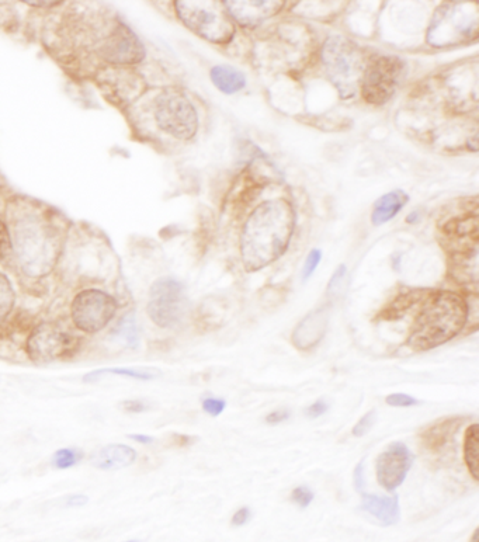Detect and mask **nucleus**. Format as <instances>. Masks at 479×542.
<instances>
[{
	"label": "nucleus",
	"mask_w": 479,
	"mask_h": 542,
	"mask_svg": "<svg viewBox=\"0 0 479 542\" xmlns=\"http://www.w3.org/2000/svg\"><path fill=\"white\" fill-rule=\"evenodd\" d=\"M404 74L405 62L401 58L383 55L371 59L362 79L364 100L374 106H383L394 96Z\"/></svg>",
	"instance_id": "9d476101"
},
{
	"label": "nucleus",
	"mask_w": 479,
	"mask_h": 542,
	"mask_svg": "<svg viewBox=\"0 0 479 542\" xmlns=\"http://www.w3.org/2000/svg\"><path fill=\"white\" fill-rule=\"evenodd\" d=\"M479 426L468 427L464 437V461L474 481H478Z\"/></svg>",
	"instance_id": "5701e85b"
},
{
	"label": "nucleus",
	"mask_w": 479,
	"mask_h": 542,
	"mask_svg": "<svg viewBox=\"0 0 479 542\" xmlns=\"http://www.w3.org/2000/svg\"><path fill=\"white\" fill-rule=\"evenodd\" d=\"M377 415L376 411H370L367 415H364L359 422L356 423V426L353 427L352 434L354 437H363L370 432L371 427L376 423Z\"/></svg>",
	"instance_id": "a878e982"
},
{
	"label": "nucleus",
	"mask_w": 479,
	"mask_h": 542,
	"mask_svg": "<svg viewBox=\"0 0 479 542\" xmlns=\"http://www.w3.org/2000/svg\"><path fill=\"white\" fill-rule=\"evenodd\" d=\"M364 512L371 514L383 526H394L401 519L398 496H376L362 493Z\"/></svg>",
	"instance_id": "f3484780"
},
{
	"label": "nucleus",
	"mask_w": 479,
	"mask_h": 542,
	"mask_svg": "<svg viewBox=\"0 0 479 542\" xmlns=\"http://www.w3.org/2000/svg\"><path fill=\"white\" fill-rule=\"evenodd\" d=\"M385 402L390 406H394V408H409V406L418 405V399L406 394H392L387 396Z\"/></svg>",
	"instance_id": "c756f323"
},
{
	"label": "nucleus",
	"mask_w": 479,
	"mask_h": 542,
	"mask_svg": "<svg viewBox=\"0 0 479 542\" xmlns=\"http://www.w3.org/2000/svg\"><path fill=\"white\" fill-rule=\"evenodd\" d=\"M364 468V461H360L359 465H357L356 468H354V488L357 489L360 493H363V486H364V478H363V471Z\"/></svg>",
	"instance_id": "c9c22d12"
},
{
	"label": "nucleus",
	"mask_w": 479,
	"mask_h": 542,
	"mask_svg": "<svg viewBox=\"0 0 479 542\" xmlns=\"http://www.w3.org/2000/svg\"><path fill=\"white\" fill-rule=\"evenodd\" d=\"M477 3L447 2L436 10L428 30V43L435 48L456 47L478 36Z\"/></svg>",
	"instance_id": "20e7f679"
},
{
	"label": "nucleus",
	"mask_w": 479,
	"mask_h": 542,
	"mask_svg": "<svg viewBox=\"0 0 479 542\" xmlns=\"http://www.w3.org/2000/svg\"><path fill=\"white\" fill-rule=\"evenodd\" d=\"M229 17L235 19L236 22L246 27L259 26L260 23L266 22L270 17L276 16L281 9L284 8V2H224Z\"/></svg>",
	"instance_id": "4468645a"
},
{
	"label": "nucleus",
	"mask_w": 479,
	"mask_h": 542,
	"mask_svg": "<svg viewBox=\"0 0 479 542\" xmlns=\"http://www.w3.org/2000/svg\"><path fill=\"white\" fill-rule=\"evenodd\" d=\"M81 349V340L54 322L38 323L24 343L27 357L36 364H50L74 357Z\"/></svg>",
	"instance_id": "0eeeda50"
},
{
	"label": "nucleus",
	"mask_w": 479,
	"mask_h": 542,
	"mask_svg": "<svg viewBox=\"0 0 479 542\" xmlns=\"http://www.w3.org/2000/svg\"><path fill=\"white\" fill-rule=\"evenodd\" d=\"M131 440L137 441V443L144 444V446H148V444L154 443V437L147 436V434H130Z\"/></svg>",
	"instance_id": "58836bf2"
},
{
	"label": "nucleus",
	"mask_w": 479,
	"mask_h": 542,
	"mask_svg": "<svg viewBox=\"0 0 479 542\" xmlns=\"http://www.w3.org/2000/svg\"><path fill=\"white\" fill-rule=\"evenodd\" d=\"M249 520H251V510H249L248 507H242V509H239L238 512L234 514V517H232V524H234L235 527H241L245 526Z\"/></svg>",
	"instance_id": "f704fd0d"
},
{
	"label": "nucleus",
	"mask_w": 479,
	"mask_h": 542,
	"mask_svg": "<svg viewBox=\"0 0 479 542\" xmlns=\"http://www.w3.org/2000/svg\"><path fill=\"white\" fill-rule=\"evenodd\" d=\"M26 3H29V5H33V6H43V8H45V6L57 5L58 2H26Z\"/></svg>",
	"instance_id": "ea45409f"
},
{
	"label": "nucleus",
	"mask_w": 479,
	"mask_h": 542,
	"mask_svg": "<svg viewBox=\"0 0 479 542\" xmlns=\"http://www.w3.org/2000/svg\"><path fill=\"white\" fill-rule=\"evenodd\" d=\"M12 250V236H10L5 222L0 221V260H5L12 253Z\"/></svg>",
	"instance_id": "cd10ccee"
},
{
	"label": "nucleus",
	"mask_w": 479,
	"mask_h": 542,
	"mask_svg": "<svg viewBox=\"0 0 479 542\" xmlns=\"http://www.w3.org/2000/svg\"><path fill=\"white\" fill-rule=\"evenodd\" d=\"M346 276V266L345 264H342V266L338 267V270L333 273L331 281H329L328 286V294H335L336 291L339 290L340 286L343 284V280H345Z\"/></svg>",
	"instance_id": "473e14b6"
},
{
	"label": "nucleus",
	"mask_w": 479,
	"mask_h": 542,
	"mask_svg": "<svg viewBox=\"0 0 479 542\" xmlns=\"http://www.w3.org/2000/svg\"><path fill=\"white\" fill-rule=\"evenodd\" d=\"M295 228L293 206L284 198L260 204L246 221L241 236V256L246 271L270 266L286 253Z\"/></svg>",
	"instance_id": "f257e3e1"
},
{
	"label": "nucleus",
	"mask_w": 479,
	"mask_h": 542,
	"mask_svg": "<svg viewBox=\"0 0 479 542\" xmlns=\"http://www.w3.org/2000/svg\"><path fill=\"white\" fill-rule=\"evenodd\" d=\"M111 339L126 349L137 350L141 342V330L133 312L121 316L110 332Z\"/></svg>",
	"instance_id": "aec40b11"
},
{
	"label": "nucleus",
	"mask_w": 479,
	"mask_h": 542,
	"mask_svg": "<svg viewBox=\"0 0 479 542\" xmlns=\"http://www.w3.org/2000/svg\"><path fill=\"white\" fill-rule=\"evenodd\" d=\"M465 422H467V418H449L433 423L422 434L423 446L426 447V450L433 451V453L443 450L453 440V437L456 436V433Z\"/></svg>",
	"instance_id": "a211bd4d"
},
{
	"label": "nucleus",
	"mask_w": 479,
	"mask_h": 542,
	"mask_svg": "<svg viewBox=\"0 0 479 542\" xmlns=\"http://www.w3.org/2000/svg\"><path fill=\"white\" fill-rule=\"evenodd\" d=\"M82 458V451L76 450V448H61L52 455V467L64 471V469L74 468L82 461Z\"/></svg>",
	"instance_id": "393cba45"
},
{
	"label": "nucleus",
	"mask_w": 479,
	"mask_h": 542,
	"mask_svg": "<svg viewBox=\"0 0 479 542\" xmlns=\"http://www.w3.org/2000/svg\"><path fill=\"white\" fill-rule=\"evenodd\" d=\"M180 20L200 37L215 44H225L235 33L234 23L224 3L220 2H176Z\"/></svg>",
	"instance_id": "423d86ee"
},
{
	"label": "nucleus",
	"mask_w": 479,
	"mask_h": 542,
	"mask_svg": "<svg viewBox=\"0 0 479 542\" xmlns=\"http://www.w3.org/2000/svg\"><path fill=\"white\" fill-rule=\"evenodd\" d=\"M290 418V412L288 411H276L267 415L266 422L269 425H279V423L286 422Z\"/></svg>",
	"instance_id": "e433bc0d"
},
{
	"label": "nucleus",
	"mask_w": 479,
	"mask_h": 542,
	"mask_svg": "<svg viewBox=\"0 0 479 542\" xmlns=\"http://www.w3.org/2000/svg\"><path fill=\"white\" fill-rule=\"evenodd\" d=\"M291 500L303 509H307L311 505L312 500H314V492L311 489H308L307 486H300V488H295L293 493H291Z\"/></svg>",
	"instance_id": "bb28decb"
},
{
	"label": "nucleus",
	"mask_w": 479,
	"mask_h": 542,
	"mask_svg": "<svg viewBox=\"0 0 479 542\" xmlns=\"http://www.w3.org/2000/svg\"><path fill=\"white\" fill-rule=\"evenodd\" d=\"M118 375V377H127L133 378V380L138 381H151L155 380L158 377V371L154 370H141V368H126V367H116V368H99V370L90 371L83 377L85 382H96L104 375Z\"/></svg>",
	"instance_id": "4be33fe9"
},
{
	"label": "nucleus",
	"mask_w": 479,
	"mask_h": 542,
	"mask_svg": "<svg viewBox=\"0 0 479 542\" xmlns=\"http://www.w3.org/2000/svg\"><path fill=\"white\" fill-rule=\"evenodd\" d=\"M322 260V253L319 249L311 250L310 255H308L307 260H305L304 269H303V280L307 281L310 279L312 274L315 273L319 263Z\"/></svg>",
	"instance_id": "c85d7f7f"
},
{
	"label": "nucleus",
	"mask_w": 479,
	"mask_h": 542,
	"mask_svg": "<svg viewBox=\"0 0 479 542\" xmlns=\"http://www.w3.org/2000/svg\"><path fill=\"white\" fill-rule=\"evenodd\" d=\"M187 298L185 287L175 279L155 281L149 291L148 315L162 329L176 328L185 318Z\"/></svg>",
	"instance_id": "9b49d317"
},
{
	"label": "nucleus",
	"mask_w": 479,
	"mask_h": 542,
	"mask_svg": "<svg viewBox=\"0 0 479 542\" xmlns=\"http://www.w3.org/2000/svg\"><path fill=\"white\" fill-rule=\"evenodd\" d=\"M13 246L23 273L33 279L48 276L61 253L58 232L34 215L17 222Z\"/></svg>",
	"instance_id": "7ed1b4c3"
},
{
	"label": "nucleus",
	"mask_w": 479,
	"mask_h": 542,
	"mask_svg": "<svg viewBox=\"0 0 479 542\" xmlns=\"http://www.w3.org/2000/svg\"><path fill=\"white\" fill-rule=\"evenodd\" d=\"M123 409L128 413H142L148 411V405L145 402L137 401V399H130V401L123 402Z\"/></svg>",
	"instance_id": "72a5a7b5"
},
{
	"label": "nucleus",
	"mask_w": 479,
	"mask_h": 542,
	"mask_svg": "<svg viewBox=\"0 0 479 542\" xmlns=\"http://www.w3.org/2000/svg\"><path fill=\"white\" fill-rule=\"evenodd\" d=\"M478 530H475V533L474 535H472V540L471 542H478Z\"/></svg>",
	"instance_id": "a19ab883"
},
{
	"label": "nucleus",
	"mask_w": 479,
	"mask_h": 542,
	"mask_svg": "<svg viewBox=\"0 0 479 542\" xmlns=\"http://www.w3.org/2000/svg\"><path fill=\"white\" fill-rule=\"evenodd\" d=\"M227 408V402L224 399L207 398L203 401V411L210 416H220Z\"/></svg>",
	"instance_id": "7c9ffc66"
},
{
	"label": "nucleus",
	"mask_w": 479,
	"mask_h": 542,
	"mask_svg": "<svg viewBox=\"0 0 479 542\" xmlns=\"http://www.w3.org/2000/svg\"><path fill=\"white\" fill-rule=\"evenodd\" d=\"M467 301L460 294L439 291L428 295L413 322L406 345L415 352H428L450 342L467 325Z\"/></svg>",
	"instance_id": "f03ea898"
},
{
	"label": "nucleus",
	"mask_w": 479,
	"mask_h": 542,
	"mask_svg": "<svg viewBox=\"0 0 479 542\" xmlns=\"http://www.w3.org/2000/svg\"><path fill=\"white\" fill-rule=\"evenodd\" d=\"M329 314L325 308L317 309L305 316L294 329L291 342L300 350H311L324 339L328 329Z\"/></svg>",
	"instance_id": "2eb2a0df"
},
{
	"label": "nucleus",
	"mask_w": 479,
	"mask_h": 542,
	"mask_svg": "<svg viewBox=\"0 0 479 542\" xmlns=\"http://www.w3.org/2000/svg\"><path fill=\"white\" fill-rule=\"evenodd\" d=\"M408 201V194L402 190H394L391 191V193L384 194V196L377 201L376 206H374L371 221H373V224L376 225V227L387 224V222L394 220V218L404 210Z\"/></svg>",
	"instance_id": "6ab92c4d"
},
{
	"label": "nucleus",
	"mask_w": 479,
	"mask_h": 542,
	"mask_svg": "<svg viewBox=\"0 0 479 542\" xmlns=\"http://www.w3.org/2000/svg\"><path fill=\"white\" fill-rule=\"evenodd\" d=\"M211 81L225 95H234L246 86V76L229 65H217L211 69Z\"/></svg>",
	"instance_id": "412c9836"
},
{
	"label": "nucleus",
	"mask_w": 479,
	"mask_h": 542,
	"mask_svg": "<svg viewBox=\"0 0 479 542\" xmlns=\"http://www.w3.org/2000/svg\"><path fill=\"white\" fill-rule=\"evenodd\" d=\"M137 457V451L131 446L121 443L107 444L97 451L92 465L102 471H116V469L131 467L137 461Z\"/></svg>",
	"instance_id": "dca6fc26"
},
{
	"label": "nucleus",
	"mask_w": 479,
	"mask_h": 542,
	"mask_svg": "<svg viewBox=\"0 0 479 542\" xmlns=\"http://www.w3.org/2000/svg\"><path fill=\"white\" fill-rule=\"evenodd\" d=\"M155 120L162 131L177 140H192L199 130V116L189 97L166 90L156 99Z\"/></svg>",
	"instance_id": "6e6552de"
},
{
	"label": "nucleus",
	"mask_w": 479,
	"mask_h": 542,
	"mask_svg": "<svg viewBox=\"0 0 479 542\" xmlns=\"http://www.w3.org/2000/svg\"><path fill=\"white\" fill-rule=\"evenodd\" d=\"M100 54L111 64L134 65L145 58V47L130 27L118 24L111 36L104 40Z\"/></svg>",
	"instance_id": "ddd939ff"
},
{
	"label": "nucleus",
	"mask_w": 479,
	"mask_h": 542,
	"mask_svg": "<svg viewBox=\"0 0 479 542\" xmlns=\"http://www.w3.org/2000/svg\"><path fill=\"white\" fill-rule=\"evenodd\" d=\"M88 502V496L82 495V493H76V495L69 496L65 505H67V507H82L88 505Z\"/></svg>",
	"instance_id": "4c0bfd02"
},
{
	"label": "nucleus",
	"mask_w": 479,
	"mask_h": 542,
	"mask_svg": "<svg viewBox=\"0 0 479 542\" xmlns=\"http://www.w3.org/2000/svg\"><path fill=\"white\" fill-rule=\"evenodd\" d=\"M328 409V403H326L324 399H319V401L312 403L311 406H308V408L305 409V415L310 419H318L321 418L322 415H325V413L328 412Z\"/></svg>",
	"instance_id": "2f4dec72"
},
{
	"label": "nucleus",
	"mask_w": 479,
	"mask_h": 542,
	"mask_svg": "<svg viewBox=\"0 0 479 542\" xmlns=\"http://www.w3.org/2000/svg\"><path fill=\"white\" fill-rule=\"evenodd\" d=\"M16 304V293L12 281L5 273L0 271V328L8 321L12 315Z\"/></svg>",
	"instance_id": "b1692460"
},
{
	"label": "nucleus",
	"mask_w": 479,
	"mask_h": 542,
	"mask_svg": "<svg viewBox=\"0 0 479 542\" xmlns=\"http://www.w3.org/2000/svg\"><path fill=\"white\" fill-rule=\"evenodd\" d=\"M413 455L401 441L392 443L377 460V479L385 491L394 492L404 484L412 467Z\"/></svg>",
	"instance_id": "f8f14e48"
},
{
	"label": "nucleus",
	"mask_w": 479,
	"mask_h": 542,
	"mask_svg": "<svg viewBox=\"0 0 479 542\" xmlns=\"http://www.w3.org/2000/svg\"><path fill=\"white\" fill-rule=\"evenodd\" d=\"M322 62L329 79L343 99H352L362 86L364 69L363 52L349 38L329 37L322 50Z\"/></svg>",
	"instance_id": "39448f33"
},
{
	"label": "nucleus",
	"mask_w": 479,
	"mask_h": 542,
	"mask_svg": "<svg viewBox=\"0 0 479 542\" xmlns=\"http://www.w3.org/2000/svg\"><path fill=\"white\" fill-rule=\"evenodd\" d=\"M123 542H140V541H137V540H128V541H123Z\"/></svg>",
	"instance_id": "79ce46f5"
},
{
	"label": "nucleus",
	"mask_w": 479,
	"mask_h": 542,
	"mask_svg": "<svg viewBox=\"0 0 479 542\" xmlns=\"http://www.w3.org/2000/svg\"><path fill=\"white\" fill-rule=\"evenodd\" d=\"M117 301L106 291L89 288L76 295L71 305L72 323L85 335H96L116 318Z\"/></svg>",
	"instance_id": "1a4fd4ad"
}]
</instances>
